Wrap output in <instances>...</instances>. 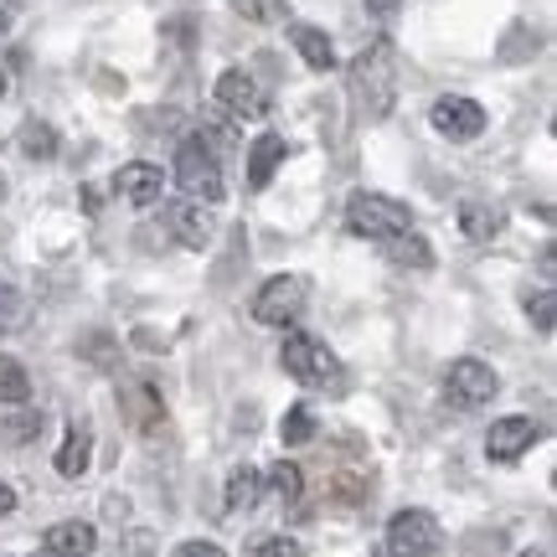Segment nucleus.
<instances>
[{
    "label": "nucleus",
    "mask_w": 557,
    "mask_h": 557,
    "mask_svg": "<svg viewBox=\"0 0 557 557\" xmlns=\"http://www.w3.org/2000/svg\"><path fill=\"white\" fill-rule=\"evenodd\" d=\"M527 320L537 325L542 336H553V325H557V295H553V289H537V295H527Z\"/></svg>",
    "instance_id": "nucleus-26"
},
{
    "label": "nucleus",
    "mask_w": 557,
    "mask_h": 557,
    "mask_svg": "<svg viewBox=\"0 0 557 557\" xmlns=\"http://www.w3.org/2000/svg\"><path fill=\"white\" fill-rule=\"evenodd\" d=\"M310 299V278L305 274H278L253 295V320L259 325H295L299 310Z\"/></svg>",
    "instance_id": "nucleus-7"
},
{
    "label": "nucleus",
    "mask_w": 557,
    "mask_h": 557,
    "mask_svg": "<svg viewBox=\"0 0 557 557\" xmlns=\"http://www.w3.org/2000/svg\"><path fill=\"white\" fill-rule=\"evenodd\" d=\"M284 156H289L284 135H259V139H253V150H248V186H253V191H263V186L274 181V171L284 165Z\"/></svg>",
    "instance_id": "nucleus-16"
},
{
    "label": "nucleus",
    "mask_w": 557,
    "mask_h": 557,
    "mask_svg": "<svg viewBox=\"0 0 557 557\" xmlns=\"http://www.w3.org/2000/svg\"><path fill=\"white\" fill-rule=\"evenodd\" d=\"M248 557H305V547L295 537H259L248 547Z\"/></svg>",
    "instance_id": "nucleus-29"
},
{
    "label": "nucleus",
    "mask_w": 557,
    "mask_h": 557,
    "mask_svg": "<svg viewBox=\"0 0 557 557\" xmlns=\"http://www.w3.org/2000/svg\"><path fill=\"white\" fill-rule=\"evenodd\" d=\"M537 438H542L537 418H527V413L496 418V423H491V434H485V459H496V465H517Z\"/></svg>",
    "instance_id": "nucleus-9"
},
{
    "label": "nucleus",
    "mask_w": 557,
    "mask_h": 557,
    "mask_svg": "<svg viewBox=\"0 0 557 557\" xmlns=\"http://www.w3.org/2000/svg\"><path fill=\"white\" fill-rule=\"evenodd\" d=\"M11 16H16V0H0V32L11 26Z\"/></svg>",
    "instance_id": "nucleus-33"
},
{
    "label": "nucleus",
    "mask_w": 557,
    "mask_h": 557,
    "mask_svg": "<svg viewBox=\"0 0 557 557\" xmlns=\"http://www.w3.org/2000/svg\"><path fill=\"white\" fill-rule=\"evenodd\" d=\"M496 393H500V377H496V367H491V361H480V357L449 361V372H444V398L455 403L459 413L485 408Z\"/></svg>",
    "instance_id": "nucleus-5"
},
{
    "label": "nucleus",
    "mask_w": 557,
    "mask_h": 557,
    "mask_svg": "<svg viewBox=\"0 0 557 557\" xmlns=\"http://www.w3.org/2000/svg\"><path fill=\"white\" fill-rule=\"evenodd\" d=\"M387 557H434L444 547V532H438L434 511H423V506H408L398 517L387 521Z\"/></svg>",
    "instance_id": "nucleus-6"
},
{
    "label": "nucleus",
    "mask_w": 557,
    "mask_h": 557,
    "mask_svg": "<svg viewBox=\"0 0 557 557\" xmlns=\"http://www.w3.org/2000/svg\"><path fill=\"white\" fill-rule=\"evenodd\" d=\"M41 547H47V557H94L99 532H94V521H58V527H47Z\"/></svg>",
    "instance_id": "nucleus-14"
},
{
    "label": "nucleus",
    "mask_w": 557,
    "mask_h": 557,
    "mask_svg": "<svg viewBox=\"0 0 557 557\" xmlns=\"http://www.w3.org/2000/svg\"><path fill=\"white\" fill-rule=\"evenodd\" d=\"M517 557H553L547 547H527V553H517Z\"/></svg>",
    "instance_id": "nucleus-34"
},
{
    "label": "nucleus",
    "mask_w": 557,
    "mask_h": 557,
    "mask_svg": "<svg viewBox=\"0 0 557 557\" xmlns=\"http://www.w3.org/2000/svg\"><path fill=\"white\" fill-rule=\"evenodd\" d=\"M171 557H227V553H222L218 542H181Z\"/></svg>",
    "instance_id": "nucleus-30"
},
{
    "label": "nucleus",
    "mask_w": 557,
    "mask_h": 557,
    "mask_svg": "<svg viewBox=\"0 0 557 557\" xmlns=\"http://www.w3.org/2000/svg\"><path fill=\"white\" fill-rule=\"evenodd\" d=\"M37 434H41V413H32V408L0 423V438H5V444H16V449H21V444H32Z\"/></svg>",
    "instance_id": "nucleus-27"
},
{
    "label": "nucleus",
    "mask_w": 557,
    "mask_h": 557,
    "mask_svg": "<svg viewBox=\"0 0 557 557\" xmlns=\"http://www.w3.org/2000/svg\"><path fill=\"white\" fill-rule=\"evenodd\" d=\"M5 94H11V78H5V67H0V99H5Z\"/></svg>",
    "instance_id": "nucleus-35"
},
{
    "label": "nucleus",
    "mask_w": 557,
    "mask_h": 557,
    "mask_svg": "<svg viewBox=\"0 0 557 557\" xmlns=\"http://www.w3.org/2000/svg\"><path fill=\"white\" fill-rule=\"evenodd\" d=\"M165 227L176 233L181 248H207L212 243V233H218V218H212V207L207 201H191V197H181L165 207Z\"/></svg>",
    "instance_id": "nucleus-11"
},
{
    "label": "nucleus",
    "mask_w": 557,
    "mask_h": 557,
    "mask_svg": "<svg viewBox=\"0 0 557 557\" xmlns=\"http://www.w3.org/2000/svg\"><path fill=\"white\" fill-rule=\"evenodd\" d=\"M120 413L129 418V423H135L139 434H150V429H160V423H165V403H160L156 382H145V377L120 382Z\"/></svg>",
    "instance_id": "nucleus-12"
},
{
    "label": "nucleus",
    "mask_w": 557,
    "mask_h": 557,
    "mask_svg": "<svg viewBox=\"0 0 557 557\" xmlns=\"http://www.w3.org/2000/svg\"><path fill=\"white\" fill-rule=\"evenodd\" d=\"M233 11L243 21H253V26H274V21H284L289 0H233Z\"/></svg>",
    "instance_id": "nucleus-25"
},
{
    "label": "nucleus",
    "mask_w": 557,
    "mask_h": 557,
    "mask_svg": "<svg viewBox=\"0 0 557 557\" xmlns=\"http://www.w3.org/2000/svg\"><path fill=\"white\" fill-rule=\"evenodd\" d=\"M16 150L26 160H52L58 156V129H52L47 120H26L16 129Z\"/></svg>",
    "instance_id": "nucleus-21"
},
{
    "label": "nucleus",
    "mask_w": 557,
    "mask_h": 557,
    "mask_svg": "<svg viewBox=\"0 0 557 557\" xmlns=\"http://www.w3.org/2000/svg\"><path fill=\"white\" fill-rule=\"evenodd\" d=\"M114 191L129 207H156L165 197V176H160V165H150V160H129V165L114 171Z\"/></svg>",
    "instance_id": "nucleus-13"
},
{
    "label": "nucleus",
    "mask_w": 557,
    "mask_h": 557,
    "mask_svg": "<svg viewBox=\"0 0 557 557\" xmlns=\"http://www.w3.org/2000/svg\"><path fill=\"white\" fill-rule=\"evenodd\" d=\"M278 434H284L289 449L310 444V438H315V408H310V403H295V408L284 413V423H278Z\"/></svg>",
    "instance_id": "nucleus-24"
},
{
    "label": "nucleus",
    "mask_w": 557,
    "mask_h": 557,
    "mask_svg": "<svg viewBox=\"0 0 557 557\" xmlns=\"http://www.w3.org/2000/svg\"><path fill=\"white\" fill-rule=\"evenodd\" d=\"M289 41H295V52L305 58L310 73H331L336 67V47H331V37L320 26H289Z\"/></svg>",
    "instance_id": "nucleus-18"
},
{
    "label": "nucleus",
    "mask_w": 557,
    "mask_h": 557,
    "mask_svg": "<svg viewBox=\"0 0 557 557\" xmlns=\"http://www.w3.org/2000/svg\"><path fill=\"white\" fill-rule=\"evenodd\" d=\"M32 403V377L16 357H0V408H26Z\"/></svg>",
    "instance_id": "nucleus-22"
},
{
    "label": "nucleus",
    "mask_w": 557,
    "mask_h": 557,
    "mask_svg": "<svg viewBox=\"0 0 557 557\" xmlns=\"http://www.w3.org/2000/svg\"><path fill=\"white\" fill-rule=\"evenodd\" d=\"M21 325H26V295L11 289V284H0V336L21 331Z\"/></svg>",
    "instance_id": "nucleus-28"
},
{
    "label": "nucleus",
    "mask_w": 557,
    "mask_h": 557,
    "mask_svg": "<svg viewBox=\"0 0 557 557\" xmlns=\"http://www.w3.org/2000/svg\"><path fill=\"white\" fill-rule=\"evenodd\" d=\"M88 465H94V429L83 418H73L67 438H62V449H58V475L78 480V475H88Z\"/></svg>",
    "instance_id": "nucleus-15"
},
{
    "label": "nucleus",
    "mask_w": 557,
    "mask_h": 557,
    "mask_svg": "<svg viewBox=\"0 0 557 557\" xmlns=\"http://www.w3.org/2000/svg\"><path fill=\"white\" fill-rule=\"evenodd\" d=\"M263 496V475L253 470V465H238L233 475H227V496H222V506L238 517V511H253Z\"/></svg>",
    "instance_id": "nucleus-20"
},
{
    "label": "nucleus",
    "mask_w": 557,
    "mask_h": 557,
    "mask_svg": "<svg viewBox=\"0 0 557 557\" xmlns=\"http://www.w3.org/2000/svg\"><path fill=\"white\" fill-rule=\"evenodd\" d=\"M263 491H274L278 506H299V496H305V475H299V465L278 459L274 470L263 475Z\"/></svg>",
    "instance_id": "nucleus-23"
},
{
    "label": "nucleus",
    "mask_w": 557,
    "mask_h": 557,
    "mask_svg": "<svg viewBox=\"0 0 557 557\" xmlns=\"http://www.w3.org/2000/svg\"><path fill=\"white\" fill-rule=\"evenodd\" d=\"M346 94H351V109H357L361 124H382L393 114V103H398V52H393V41L382 37L367 52H357L351 73H346Z\"/></svg>",
    "instance_id": "nucleus-1"
},
{
    "label": "nucleus",
    "mask_w": 557,
    "mask_h": 557,
    "mask_svg": "<svg viewBox=\"0 0 557 557\" xmlns=\"http://www.w3.org/2000/svg\"><path fill=\"white\" fill-rule=\"evenodd\" d=\"M212 94H218V103L233 114V120H263V114H269V94H263L259 78L243 73V67H227Z\"/></svg>",
    "instance_id": "nucleus-10"
},
{
    "label": "nucleus",
    "mask_w": 557,
    "mask_h": 557,
    "mask_svg": "<svg viewBox=\"0 0 557 557\" xmlns=\"http://www.w3.org/2000/svg\"><path fill=\"white\" fill-rule=\"evenodd\" d=\"M5 191H11V181H5V171H0V201H5Z\"/></svg>",
    "instance_id": "nucleus-36"
},
{
    "label": "nucleus",
    "mask_w": 557,
    "mask_h": 557,
    "mask_svg": "<svg viewBox=\"0 0 557 557\" xmlns=\"http://www.w3.org/2000/svg\"><path fill=\"white\" fill-rule=\"evenodd\" d=\"M176 186L191 201H207V207H218V201L227 197L222 160H218V150H212L201 135L197 139H181V150H176Z\"/></svg>",
    "instance_id": "nucleus-4"
},
{
    "label": "nucleus",
    "mask_w": 557,
    "mask_h": 557,
    "mask_svg": "<svg viewBox=\"0 0 557 557\" xmlns=\"http://www.w3.org/2000/svg\"><path fill=\"white\" fill-rule=\"evenodd\" d=\"M500 227H506V212L491 207V201H465V207H459V233H465L470 243L500 238Z\"/></svg>",
    "instance_id": "nucleus-17"
},
{
    "label": "nucleus",
    "mask_w": 557,
    "mask_h": 557,
    "mask_svg": "<svg viewBox=\"0 0 557 557\" xmlns=\"http://www.w3.org/2000/svg\"><path fill=\"white\" fill-rule=\"evenodd\" d=\"M413 227V212H408V201L398 197H382V191H357V197L346 201V233L351 238H398Z\"/></svg>",
    "instance_id": "nucleus-3"
},
{
    "label": "nucleus",
    "mask_w": 557,
    "mask_h": 557,
    "mask_svg": "<svg viewBox=\"0 0 557 557\" xmlns=\"http://www.w3.org/2000/svg\"><path fill=\"white\" fill-rule=\"evenodd\" d=\"M278 361H284V372H289L299 387H325V393H341V387H346V367H341V357L325 346V341L305 336V331H289V336H284Z\"/></svg>",
    "instance_id": "nucleus-2"
},
{
    "label": "nucleus",
    "mask_w": 557,
    "mask_h": 557,
    "mask_svg": "<svg viewBox=\"0 0 557 557\" xmlns=\"http://www.w3.org/2000/svg\"><path fill=\"white\" fill-rule=\"evenodd\" d=\"M382 259L398 263V269H418V274H423V269H434V248L408 227V233H398V238H382Z\"/></svg>",
    "instance_id": "nucleus-19"
},
{
    "label": "nucleus",
    "mask_w": 557,
    "mask_h": 557,
    "mask_svg": "<svg viewBox=\"0 0 557 557\" xmlns=\"http://www.w3.org/2000/svg\"><path fill=\"white\" fill-rule=\"evenodd\" d=\"M398 5H403V0H367V11H377V16H393Z\"/></svg>",
    "instance_id": "nucleus-32"
},
{
    "label": "nucleus",
    "mask_w": 557,
    "mask_h": 557,
    "mask_svg": "<svg viewBox=\"0 0 557 557\" xmlns=\"http://www.w3.org/2000/svg\"><path fill=\"white\" fill-rule=\"evenodd\" d=\"M429 124H434L444 139L470 145V139L485 135V109H480L475 99H465V94H444V99H434V109H429Z\"/></svg>",
    "instance_id": "nucleus-8"
},
{
    "label": "nucleus",
    "mask_w": 557,
    "mask_h": 557,
    "mask_svg": "<svg viewBox=\"0 0 557 557\" xmlns=\"http://www.w3.org/2000/svg\"><path fill=\"white\" fill-rule=\"evenodd\" d=\"M11 511H16V491L0 480V517H11Z\"/></svg>",
    "instance_id": "nucleus-31"
}]
</instances>
